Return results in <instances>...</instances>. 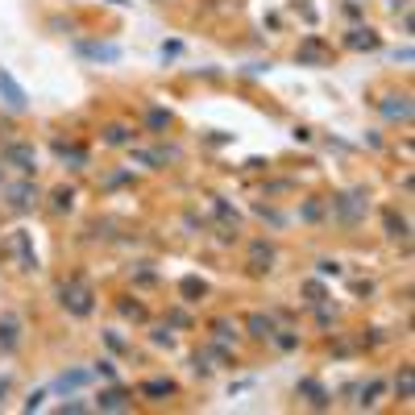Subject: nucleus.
<instances>
[{
    "mask_svg": "<svg viewBox=\"0 0 415 415\" xmlns=\"http://www.w3.org/2000/svg\"><path fill=\"white\" fill-rule=\"evenodd\" d=\"M174 394H179V382H174V378H146V382H142V399L162 403V399H174Z\"/></svg>",
    "mask_w": 415,
    "mask_h": 415,
    "instance_id": "nucleus-16",
    "label": "nucleus"
},
{
    "mask_svg": "<svg viewBox=\"0 0 415 415\" xmlns=\"http://www.w3.org/2000/svg\"><path fill=\"white\" fill-rule=\"evenodd\" d=\"M212 337H216V345H233L237 341V324H228V320H212Z\"/></svg>",
    "mask_w": 415,
    "mask_h": 415,
    "instance_id": "nucleus-28",
    "label": "nucleus"
},
{
    "mask_svg": "<svg viewBox=\"0 0 415 415\" xmlns=\"http://www.w3.org/2000/svg\"><path fill=\"white\" fill-rule=\"evenodd\" d=\"M179 295H183V303H199V299L208 295V283L196 278V274H183V278H179Z\"/></svg>",
    "mask_w": 415,
    "mask_h": 415,
    "instance_id": "nucleus-20",
    "label": "nucleus"
},
{
    "mask_svg": "<svg viewBox=\"0 0 415 415\" xmlns=\"http://www.w3.org/2000/svg\"><path fill=\"white\" fill-rule=\"evenodd\" d=\"M245 332H249L253 341H270V337L278 332V324H274V316H266V312H249V316H245Z\"/></svg>",
    "mask_w": 415,
    "mask_h": 415,
    "instance_id": "nucleus-14",
    "label": "nucleus"
},
{
    "mask_svg": "<svg viewBox=\"0 0 415 415\" xmlns=\"http://www.w3.org/2000/svg\"><path fill=\"white\" fill-rule=\"evenodd\" d=\"M0 100H4L13 112H25V108H29V96H25V88H21V83H17V79H13L9 71H4V67H0Z\"/></svg>",
    "mask_w": 415,
    "mask_h": 415,
    "instance_id": "nucleus-10",
    "label": "nucleus"
},
{
    "mask_svg": "<svg viewBox=\"0 0 415 415\" xmlns=\"http://www.w3.org/2000/svg\"><path fill=\"white\" fill-rule=\"evenodd\" d=\"M149 341L158 345V349H171V345H174V337H171V324H158V328L149 332Z\"/></svg>",
    "mask_w": 415,
    "mask_h": 415,
    "instance_id": "nucleus-32",
    "label": "nucleus"
},
{
    "mask_svg": "<svg viewBox=\"0 0 415 415\" xmlns=\"http://www.w3.org/2000/svg\"><path fill=\"white\" fill-rule=\"evenodd\" d=\"M75 54L88 58V63H121V46H117V42H88V38H75Z\"/></svg>",
    "mask_w": 415,
    "mask_h": 415,
    "instance_id": "nucleus-7",
    "label": "nucleus"
},
{
    "mask_svg": "<svg viewBox=\"0 0 415 415\" xmlns=\"http://www.w3.org/2000/svg\"><path fill=\"white\" fill-rule=\"evenodd\" d=\"M58 411H63V415H83V411H92V403H83V399H67Z\"/></svg>",
    "mask_w": 415,
    "mask_h": 415,
    "instance_id": "nucleus-36",
    "label": "nucleus"
},
{
    "mask_svg": "<svg viewBox=\"0 0 415 415\" xmlns=\"http://www.w3.org/2000/svg\"><path fill=\"white\" fill-rule=\"evenodd\" d=\"M50 208H54V212H71L75 208V187H67V183L54 187V191H50Z\"/></svg>",
    "mask_w": 415,
    "mask_h": 415,
    "instance_id": "nucleus-25",
    "label": "nucleus"
},
{
    "mask_svg": "<svg viewBox=\"0 0 415 415\" xmlns=\"http://www.w3.org/2000/svg\"><path fill=\"white\" fill-rule=\"evenodd\" d=\"M129 179H133L129 171H117V174H108V187H121V183H129Z\"/></svg>",
    "mask_w": 415,
    "mask_h": 415,
    "instance_id": "nucleus-46",
    "label": "nucleus"
},
{
    "mask_svg": "<svg viewBox=\"0 0 415 415\" xmlns=\"http://www.w3.org/2000/svg\"><path fill=\"white\" fill-rule=\"evenodd\" d=\"M345 17L357 21V17H362V0H345Z\"/></svg>",
    "mask_w": 415,
    "mask_h": 415,
    "instance_id": "nucleus-43",
    "label": "nucleus"
},
{
    "mask_svg": "<svg viewBox=\"0 0 415 415\" xmlns=\"http://www.w3.org/2000/svg\"><path fill=\"white\" fill-rule=\"evenodd\" d=\"M394 394L407 403V399H415V366L411 362H403L399 366V374H394Z\"/></svg>",
    "mask_w": 415,
    "mask_h": 415,
    "instance_id": "nucleus-18",
    "label": "nucleus"
},
{
    "mask_svg": "<svg viewBox=\"0 0 415 415\" xmlns=\"http://www.w3.org/2000/svg\"><path fill=\"white\" fill-rule=\"evenodd\" d=\"M191 369H196L199 378H208V374L216 369V366H212V353H208V349H199L196 357H191Z\"/></svg>",
    "mask_w": 415,
    "mask_h": 415,
    "instance_id": "nucleus-30",
    "label": "nucleus"
},
{
    "mask_svg": "<svg viewBox=\"0 0 415 415\" xmlns=\"http://www.w3.org/2000/svg\"><path fill=\"white\" fill-rule=\"evenodd\" d=\"M108 4H129V0H108Z\"/></svg>",
    "mask_w": 415,
    "mask_h": 415,
    "instance_id": "nucleus-49",
    "label": "nucleus"
},
{
    "mask_svg": "<svg viewBox=\"0 0 415 415\" xmlns=\"http://www.w3.org/2000/svg\"><path fill=\"white\" fill-rule=\"evenodd\" d=\"M133 162H142V167H149V171H158V167H162V158H158L154 149H133Z\"/></svg>",
    "mask_w": 415,
    "mask_h": 415,
    "instance_id": "nucleus-33",
    "label": "nucleus"
},
{
    "mask_svg": "<svg viewBox=\"0 0 415 415\" xmlns=\"http://www.w3.org/2000/svg\"><path fill=\"white\" fill-rule=\"evenodd\" d=\"M357 394H362V399H357V407H362V411H366V407H378V399L387 394V382H382V378H369Z\"/></svg>",
    "mask_w": 415,
    "mask_h": 415,
    "instance_id": "nucleus-21",
    "label": "nucleus"
},
{
    "mask_svg": "<svg viewBox=\"0 0 415 415\" xmlns=\"http://www.w3.org/2000/svg\"><path fill=\"white\" fill-rule=\"evenodd\" d=\"M158 54H162V63H171V58H179V54H183V42H162V50H158Z\"/></svg>",
    "mask_w": 415,
    "mask_h": 415,
    "instance_id": "nucleus-40",
    "label": "nucleus"
},
{
    "mask_svg": "<svg viewBox=\"0 0 415 415\" xmlns=\"http://www.w3.org/2000/svg\"><path fill=\"white\" fill-rule=\"evenodd\" d=\"M270 341L278 345V349H283V353H291V349H299V332H283V328H278V332H274V337H270Z\"/></svg>",
    "mask_w": 415,
    "mask_h": 415,
    "instance_id": "nucleus-31",
    "label": "nucleus"
},
{
    "mask_svg": "<svg viewBox=\"0 0 415 415\" xmlns=\"http://www.w3.org/2000/svg\"><path fill=\"white\" fill-rule=\"evenodd\" d=\"M88 382H92V369H88V366H83V369H67V374H58V378H54V391H58V394H75V391H83Z\"/></svg>",
    "mask_w": 415,
    "mask_h": 415,
    "instance_id": "nucleus-15",
    "label": "nucleus"
},
{
    "mask_svg": "<svg viewBox=\"0 0 415 415\" xmlns=\"http://www.w3.org/2000/svg\"><path fill=\"white\" fill-rule=\"evenodd\" d=\"M58 303H63L75 320H88L96 312V291H92L83 278H67V283L58 287Z\"/></svg>",
    "mask_w": 415,
    "mask_h": 415,
    "instance_id": "nucleus-1",
    "label": "nucleus"
},
{
    "mask_svg": "<svg viewBox=\"0 0 415 415\" xmlns=\"http://www.w3.org/2000/svg\"><path fill=\"white\" fill-rule=\"evenodd\" d=\"M303 295H308V303L316 308L320 299H324V283H320V278H312V283H303Z\"/></svg>",
    "mask_w": 415,
    "mask_h": 415,
    "instance_id": "nucleus-34",
    "label": "nucleus"
},
{
    "mask_svg": "<svg viewBox=\"0 0 415 415\" xmlns=\"http://www.w3.org/2000/svg\"><path fill=\"white\" fill-rule=\"evenodd\" d=\"M295 13H299V17H303L308 25H316V21H320V17H316V9H312L308 0H295Z\"/></svg>",
    "mask_w": 415,
    "mask_h": 415,
    "instance_id": "nucleus-38",
    "label": "nucleus"
},
{
    "mask_svg": "<svg viewBox=\"0 0 415 415\" xmlns=\"http://www.w3.org/2000/svg\"><path fill=\"white\" fill-rule=\"evenodd\" d=\"M4 199H9V208L29 212V208L42 204V187L33 183V174H25V179H17V183H4Z\"/></svg>",
    "mask_w": 415,
    "mask_h": 415,
    "instance_id": "nucleus-3",
    "label": "nucleus"
},
{
    "mask_svg": "<svg viewBox=\"0 0 415 415\" xmlns=\"http://www.w3.org/2000/svg\"><path fill=\"white\" fill-rule=\"evenodd\" d=\"M324 212H328V204H324V199H303V208H299V216L308 220V224H320Z\"/></svg>",
    "mask_w": 415,
    "mask_h": 415,
    "instance_id": "nucleus-27",
    "label": "nucleus"
},
{
    "mask_svg": "<svg viewBox=\"0 0 415 415\" xmlns=\"http://www.w3.org/2000/svg\"><path fill=\"white\" fill-rule=\"evenodd\" d=\"M92 374H100V378H108V382H117V366H112L108 357H100L96 366H92Z\"/></svg>",
    "mask_w": 415,
    "mask_h": 415,
    "instance_id": "nucleus-35",
    "label": "nucleus"
},
{
    "mask_svg": "<svg viewBox=\"0 0 415 415\" xmlns=\"http://www.w3.org/2000/svg\"><path fill=\"white\" fill-rule=\"evenodd\" d=\"M411 9V0H391V13H407Z\"/></svg>",
    "mask_w": 415,
    "mask_h": 415,
    "instance_id": "nucleus-48",
    "label": "nucleus"
},
{
    "mask_svg": "<svg viewBox=\"0 0 415 415\" xmlns=\"http://www.w3.org/2000/svg\"><path fill=\"white\" fill-rule=\"evenodd\" d=\"M382 224H387V237H394V241H407V237H411V224H407V216H399L394 208H387V212H382Z\"/></svg>",
    "mask_w": 415,
    "mask_h": 415,
    "instance_id": "nucleus-19",
    "label": "nucleus"
},
{
    "mask_svg": "<svg viewBox=\"0 0 415 415\" xmlns=\"http://www.w3.org/2000/svg\"><path fill=\"white\" fill-rule=\"evenodd\" d=\"M167 324H171V328H187V324H191V316H187V312H171V320H167Z\"/></svg>",
    "mask_w": 415,
    "mask_h": 415,
    "instance_id": "nucleus-44",
    "label": "nucleus"
},
{
    "mask_svg": "<svg viewBox=\"0 0 415 415\" xmlns=\"http://www.w3.org/2000/svg\"><path fill=\"white\" fill-rule=\"evenodd\" d=\"M374 108L387 117V121H403V125H411V92H387V96H378L374 100Z\"/></svg>",
    "mask_w": 415,
    "mask_h": 415,
    "instance_id": "nucleus-5",
    "label": "nucleus"
},
{
    "mask_svg": "<svg viewBox=\"0 0 415 415\" xmlns=\"http://www.w3.org/2000/svg\"><path fill=\"white\" fill-rule=\"evenodd\" d=\"M391 58H394V63H403V67H411V63H415V50L411 46H394Z\"/></svg>",
    "mask_w": 415,
    "mask_h": 415,
    "instance_id": "nucleus-39",
    "label": "nucleus"
},
{
    "mask_svg": "<svg viewBox=\"0 0 415 415\" xmlns=\"http://www.w3.org/2000/svg\"><path fill=\"white\" fill-rule=\"evenodd\" d=\"M42 399H46V391H33L29 399H25V411H38V407H42Z\"/></svg>",
    "mask_w": 415,
    "mask_h": 415,
    "instance_id": "nucleus-45",
    "label": "nucleus"
},
{
    "mask_svg": "<svg viewBox=\"0 0 415 415\" xmlns=\"http://www.w3.org/2000/svg\"><path fill=\"white\" fill-rule=\"evenodd\" d=\"M328 208H332V216L341 220V224H362L366 216V191H337V196L328 199Z\"/></svg>",
    "mask_w": 415,
    "mask_h": 415,
    "instance_id": "nucleus-2",
    "label": "nucleus"
},
{
    "mask_svg": "<svg viewBox=\"0 0 415 415\" xmlns=\"http://www.w3.org/2000/svg\"><path fill=\"white\" fill-rule=\"evenodd\" d=\"M9 391H13V378H9V374H0V399H4Z\"/></svg>",
    "mask_w": 415,
    "mask_h": 415,
    "instance_id": "nucleus-47",
    "label": "nucleus"
},
{
    "mask_svg": "<svg viewBox=\"0 0 415 415\" xmlns=\"http://www.w3.org/2000/svg\"><path fill=\"white\" fill-rule=\"evenodd\" d=\"M92 407L96 411H129L133 407V394L125 391V387H108V391H100V399Z\"/></svg>",
    "mask_w": 415,
    "mask_h": 415,
    "instance_id": "nucleus-12",
    "label": "nucleus"
},
{
    "mask_svg": "<svg viewBox=\"0 0 415 415\" xmlns=\"http://www.w3.org/2000/svg\"><path fill=\"white\" fill-rule=\"evenodd\" d=\"M17 349H21V316L0 312V353H17Z\"/></svg>",
    "mask_w": 415,
    "mask_h": 415,
    "instance_id": "nucleus-9",
    "label": "nucleus"
},
{
    "mask_svg": "<svg viewBox=\"0 0 415 415\" xmlns=\"http://www.w3.org/2000/svg\"><path fill=\"white\" fill-rule=\"evenodd\" d=\"M283 191H295V183H291V179H278V183H266V199H270V196H283Z\"/></svg>",
    "mask_w": 415,
    "mask_h": 415,
    "instance_id": "nucleus-41",
    "label": "nucleus"
},
{
    "mask_svg": "<svg viewBox=\"0 0 415 415\" xmlns=\"http://www.w3.org/2000/svg\"><path fill=\"white\" fill-rule=\"evenodd\" d=\"M171 108H146V129L149 133H167L171 129Z\"/></svg>",
    "mask_w": 415,
    "mask_h": 415,
    "instance_id": "nucleus-23",
    "label": "nucleus"
},
{
    "mask_svg": "<svg viewBox=\"0 0 415 415\" xmlns=\"http://www.w3.org/2000/svg\"><path fill=\"white\" fill-rule=\"evenodd\" d=\"M117 312H121L125 320H133V324H146V320H149V312L137 303V299H129V295H125V299H117Z\"/></svg>",
    "mask_w": 415,
    "mask_h": 415,
    "instance_id": "nucleus-24",
    "label": "nucleus"
},
{
    "mask_svg": "<svg viewBox=\"0 0 415 415\" xmlns=\"http://www.w3.org/2000/svg\"><path fill=\"white\" fill-rule=\"evenodd\" d=\"M316 274H320V278H341L345 270H341V262H337V258H320V262H316Z\"/></svg>",
    "mask_w": 415,
    "mask_h": 415,
    "instance_id": "nucleus-29",
    "label": "nucleus"
},
{
    "mask_svg": "<svg viewBox=\"0 0 415 415\" xmlns=\"http://www.w3.org/2000/svg\"><path fill=\"white\" fill-rule=\"evenodd\" d=\"M295 391L303 394V399H308L316 411H328V407H332V394H328V387H324V382H316V378H299V387H295Z\"/></svg>",
    "mask_w": 415,
    "mask_h": 415,
    "instance_id": "nucleus-11",
    "label": "nucleus"
},
{
    "mask_svg": "<svg viewBox=\"0 0 415 415\" xmlns=\"http://www.w3.org/2000/svg\"><path fill=\"white\" fill-rule=\"evenodd\" d=\"M0 162L4 167H17L21 174H33L38 171V149L29 146V142H9V146L0 149Z\"/></svg>",
    "mask_w": 415,
    "mask_h": 415,
    "instance_id": "nucleus-6",
    "label": "nucleus"
},
{
    "mask_svg": "<svg viewBox=\"0 0 415 415\" xmlns=\"http://www.w3.org/2000/svg\"><path fill=\"white\" fill-rule=\"evenodd\" d=\"M270 270H274V245L253 241L249 245V274H270Z\"/></svg>",
    "mask_w": 415,
    "mask_h": 415,
    "instance_id": "nucleus-13",
    "label": "nucleus"
},
{
    "mask_svg": "<svg viewBox=\"0 0 415 415\" xmlns=\"http://www.w3.org/2000/svg\"><path fill=\"white\" fill-rule=\"evenodd\" d=\"M54 154L71 167V171H83L88 167V146H75V142H54Z\"/></svg>",
    "mask_w": 415,
    "mask_h": 415,
    "instance_id": "nucleus-17",
    "label": "nucleus"
},
{
    "mask_svg": "<svg viewBox=\"0 0 415 415\" xmlns=\"http://www.w3.org/2000/svg\"><path fill=\"white\" fill-rule=\"evenodd\" d=\"M17 258H21V270H38V253L29 245V233H17Z\"/></svg>",
    "mask_w": 415,
    "mask_h": 415,
    "instance_id": "nucleus-26",
    "label": "nucleus"
},
{
    "mask_svg": "<svg viewBox=\"0 0 415 415\" xmlns=\"http://www.w3.org/2000/svg\"><path fill=\"white\" fill-rule=\"evenodd\" d=\"M104 345H108V349H112V353H129V345L121 341V332H112V328H108V332H104Z\"/></svg>",
    "mask_w": 415,
    "mask_h": 415,
    "instance_id": "nucleus-37",
    "label": "nucleus"
},
{
    "mask_svg": "<svg viewBox=\"0 0 415 415\" xmlns=\"http://www.w3.org/2000/svg\"><path fill=\"white\" fill-rule=\"evenodd\" d=\"M295 63H299V67H328V63H332V46L320 42L316 33H308V38L295 46Z\"/></svg>",
    "mask_w": 415,
    "mask_h": 415,
    "instance_id": "nucleus-4",
    "label": "nucleus"
},
{
    "mask_svg": "<svg viewBox=\"0 0 415 415\" xmlns=\"http://www.w3.org/2000/svg\"><path fill=\"white\" fill-rule=\"evenodd\" d=\"M253 212H258V216H262V220H270V224H274V228H278V224H283V216H278V212H274V208H266V204H253Z\"/></svg>",
    "mask_w": 415,
    "mask_h": 415,
    "instance_id": "nucleus-42",
    "label": "nucleus"
},
{
    "mask_svg": "<svg viewBox=\"0 0 415 415\" xmlns=\"http://www.w3.org/2000/svg\"><path fill=\"white\" fill-rule=\"evenodd\" d=\"M100 142H104V146H133V129H129V125H108V129L100 133Z\"/></svg>",
    "mask_w": 415,
    "mask_h": 415,
    "instance_id": "nucleus-22",
    "label": "nucleus"
},
{
    "mask_svg": "<svg viewBox=\"0 0 415 415\" xmlns=\"http://www.w3.org/2000/svg\"><path fill=\"white\" fill-rule=\"evenodd\" d=\"M345 50H353V54H374V50L382 46V38H378V29H369V25H353L349 33H345Z\"/></svg>",
    "mask_w": 415,
    "mask_h": 415,
    "instance_id": "nucleus-8",
    "label": "nucleus"
}]
</instances>
